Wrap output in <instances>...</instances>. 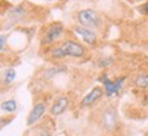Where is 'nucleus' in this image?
Instances as JSON below:
<instances>
[{"label": "nucleus", "mask_w": 148, "mask_h": 136, "mask_svg": "<svg viewBox=\"0 0 148 136\" xmlns=\"http://www.w3.org/2000/svg\"><path fill=\"white\" fill-rule=\"evenodd\" d=\"M7 40H8V36L4 35V33H1L0 35V52H3L7 47Z\"/></svg>", "instance_id": "16"}, {"label": "nucleus", "mask_w": 148, "mask_h": 136, "mask_svg": "<svg viewBox=\"0 0 148 136\" xmlns=\"http://www.w3.org/2000/svg\"><path fill=\"white\" fill-rule=\"evenodd\" d=\"M147 69H148V63H147Z\"/></svg>", "instance_id": "22"}, {"label": "nucleus", "mask_w": 148, "mask_h": 136, "mask_svg": "<svg viewBox=\"0 0 148 136\" xmlns=\"http://www.w3.org/2000/svg\"><path fill=\"white\" fill-rule=\"evenodd\" d=\"M132 84L138 89H148V73H138L133 76Z\"/></svg>", "instance_id": "11"}, {"label": "nucleus", "mask_w": 148, "mask_h": 136, "mask_svg": "<svg viewBox=\"0 0 148 136\" xmlns=\"http://www.w3.org/2000/svg\"><path fill=\"white\" fill-rule=\"evenodd\" d=\"M97 124L103 131L112 132L118 126V114L111 105L103 106L97 113Z\"/></svg>", "instance_id": "4"}, {"label": "nucleus", "mask_w": 148, "mask_h": 136, "mask_svg": "<svg viewBox=\"0 0 148 136\" xmlns=\"http://www.w3.org/2000/svg\"><path fill=\"white\" fill-rule=\"evenodd\" d=\"M41 50L45 59L51 62H62L67 58L75 61H86L90 58V50L77 37H64L56 44Z\"/></svg>", "instance_id": "1"}, {"label": "nucleus", "mask_w": 148, "mask_h": 136, "mask_svg": "<svg viewBox=\"0 0 148 136\" xmlns=\"http://www.w3.org/2000/svg\"><path fill=\"white\" fill-rule=\"evenodd\" d=\"M45 113H47V106H45V103H44V102L36 103V105L33 106V109L30 110V113H29V115H27V118H26L27 126L36 125L38 121L42 120V117L45 115Z\"/></svg>", "instance_id": "8"}, {"label": "nucleus", "mask_w": 148, "mask_h": 136, "mask_svg": "<svg viewBox=\"0 0 148 136\" xmlns=\"http://www.w3.org/2000/svg\"><path fill=\"white\" fill-rule=\"evenodd\" d=\"M16 107H18V105H16V100L15 99L4 100V102H1V105H0V109L3 110V111H5V113H10V114L15 113Z\"/></svg>", "instance_id": "12"}, {"label": "nucleus", "mask_w": 148, "mask_h": 136, "mask_svg": "<svg viewBox=\"0 0 148 136\" xmlns=\"http://www.w3.org/2000/svg\"><path fill=\"white\" fill-rule=\"evenodd\" d=\"M74 19L79 26L88 28L90 30H95L97 33L103 32L104 29V19L99 11L95 8H81V10L75 11L74 14Z\"/></svg>", "instance_id": "2"}, {"label": "nucleus", "mask_w": 148, "mask_h": 136, "mask_svg": "<svg viewBox=\"0 0 148 136\" xmlns=\"http://www.w3.org/2000/svg\"><path fill=\"white\" fill-rule=\"evenodd\" d=\"M26 15H27V7L25 3L14 6V7H11L10 10L7 11V18H8L10 23H12V25L16 23V22H21Z\"/></svg>", "instance_id": "10"}, {"label": "nucleus", "mask_w": 148, "mask_h": 136, "mask_svg": "<svg viewBox=\"0 0 148 136\" xmlns=\"http://www.w3.org/2000/svg\"><path fill=\"white\" fill-rule=\"evenodd\" d=\"M140 11L145 15H148V0H145V3H143V6L140 7Z\"/></svg>", "instance_id": "18"}, {"label": "nucleus", "mask_w": 148, "mask_h": 136, "mask_svg": "<svg viewBox=\"0 0 148 136\" xmlns=\"http://www.w3.org/2000/svg\"><path fill=\"white\" fill-rule=\"evenodd\" d=\"M126 79H127L126 76H121V77H116V79H114V80H110L108 76H107V73L104 72V73L99 77V81H100L101 85H103L104 95L110 99V98L115 96V95H119V92L122 91V87H123Z\"/></svg>", "instance_id": "6"}, {"label": "nucleus", "mask_w": 148, "mask_h": 136, "mask_svg": "<svg viewBox=\"0 0 148 136\" xmlns=\"http://www.w3.org/2000/svg\"><path fill=\"white\" fill-rule=\"evenodd\" d=\"M71 32L77 36L81 43H84L88 48H97L99 44H100V37H99V33L95 30H90L88 28L79 26V25H74L71 28Z\"/></svg>", "instance_id": "5"}, {"label": "nucleus", "mask_w": 148, "mask_h": 136, "mask_svg": "<svg viewBox=\"0 0 148 136\" xmlns=\"http://www.w3.org/2000/svg\"><path fill=\"white\" fill-rule=\"evenodd\" d=\"M64 35H66V26L62 22L55 21L48 23L47 26H44L41 35H40V47H51L53 44L59 43L60 40H63Z\"/></svg>", "instance_id": "3"}, {"label": "nucleus", "mask_w": 148, "mask_h": 136, "mask_svg": "<svg viewBox=\"0 0 148 136\" xmlns=\"http://www.w3.org/2000/svg\"><path fill=\"white\" fill-rule=\"evenodd\" d=\"M33 136H52V132H51V129L47 128V126H40Z\"/></svg>", "instance_id": "15"}, {"label": "nucleus", "mask_w": 148, "mask_h": 136, "mask_svg": "<svg viewBox=\"0 0 148 136\" xmlns=\"http://www.w3.org/2000/svg\"><path fill=\"white\" fill-rule=\"evenodd\" d=\"M112 65V58H106L103 57L99 59V62H97V66L100 69H108Z\"/></svg>", "instance_id": "14"}, {"label": "nucleus", "mask_w": 148, "mask_h": 136, "mask_svg": "<svg viewBox=\"0 0 148 136\" xmlns=\"http://www.w3.org/2000/svg\"><path fill=\"white\" fill-rule=\"evenodd\" d=\"M70 105V99L66 96V95H60L56 99L52 102V106L49 107V114L52 117H58V115L63 114L64 111L67 110Z\"/></svg>", "instance_id": "9"}, {"label": "nucleus", "mask_w": 148, "mask_h": 136, "mask_svg": "<svg viewBox=\"0 0 148 136\" xmlns=\"http://www.w3.org/2000/svg\"><path fill=\"white\" fill-rule=\"evenodd\" d=\"M11 121H12V117H10V118H0V129L7 125L8 122H11Z\"/></svg>", "instance_id": "17"}, {"label": "nucleus", "mask_w": 148, "mask_h": 136, "mask_svg": "<svg viewBox=\"0 0 148 136\" xmlns=\"http://www.w3.org/2000/svg\"><path fill=\"white\" fill-rule=\"evenodd\" d=\"M44 1H55V0H44Z\"/></svg>", "instance_id": "21"}, {"label": "nucleus", "mask_w": 148, "mask_h": 136, "mask_svg": "<svg viewBox=\"0 0 148 136\" xmlns=\"http://www.w3.org/2000/svg\"><path fill=\"white\" fill-rule=\"evenodd\" d=\"M141 102H143L144 106H147V107H148V92L144 95V98H143V100H141Z\"/></svg>", "instance_id": "19"}, {"label": "nucleus", "mask_w": 148, "mask_h": 136, "mask_svg": "<svg viewBox=\"0 0 148 136\" xmlns=\"http://www.w3.org/2000/svg\"><path fill=\"white\" fill-rule=\"evenodd\" d=\"M103 96H104V89H103V87L96 85V87H93V88L90 89L89 92L81 99V102H79V107H81V109L92 107V106H95Z\"/></svg>", "instance_id": "7"}, {"label": "nucleus", "mask_w": 148, "mask_h": 136, "mask_svg": "<svg viewBox=\"0 0 148 136\" xmlns=\"http://www.w3.org/2000/svg\"><path fill=\"white\" fill-rule=\"evenodd\" d=\"M16 77V72L14 68H8L4 70V74H3V83L10 85V84L14 83V80Z\"/></svg>", "instance_id": "13"}, {"label": "nucleus", "mask_w": 148, "mask_h": 136, "mask_svg": "<svg viewBox=\"0 0 148 136\" xmlns=\"http://www.w3.org/2000/svg\"><path fill=\"white\" fill-rule=\"evenodd\" d=\"M132 4H136V3H143V1H145V0H129Z\"/></svg>", "instance_id": "20"}]
</instances>
